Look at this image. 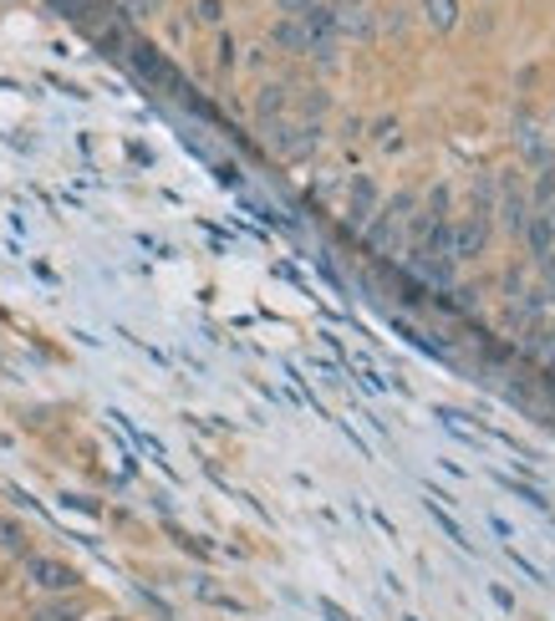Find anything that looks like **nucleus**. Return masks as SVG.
<instances>
[{
	"instance_id": "obj_3",
	"label": "nucleus",
	"mask_w": 555,
	"mask_h": 621,
	"mask_svg": "<svg viewBox=\"0 0 555 621\" xmlns=\"http://www.w3.org/2000/svg\"><path fill=\"white\" fill-rule=\"evenodd\" d=\"M500 215H505V230H509V235H525V224H530V215H525V194H520V184H515V179L505 184Z\"/></svg>"
},
{
	"instance_id": "obj_5",
	"label": "nucleus",
	"mask_w": 555,
	"mask_h": 621,
	"mask_svg": "<svg viewBox=\"0 0 555 621\" xmlns=\"http://www.w3.org/2000/svg\"><path fill=\"white\" fill-rule=\"evenodd\" d=\"M31 621H77V601H47V606H36Z\"/></svg>"
},
{
	"instance_id": "obj_7",
	"label": "nucleus",
	"mask_w": 555,
	"mask_h": 621,
	"mask_svg": "<svg viewBox=\"0 0 555 621\" xmlns=\"http://www.w3.org/2000/svg\"><path fill=\"white\" fill-rule=\"evenodd\" d=\"M21 540L26 535H21L16 525H0V545H5V551H21Z\"/></svg>"
},
{
	"instance_id": "obj_6",
	"label": "nucleus",
	"mask_w": 555,
	"mask_h": 621,
	"mask_svg": "<svg viewBox=\"0 0 555 621\" xmlns=\"http://www.w3.org/2000/svg\"><path fill=\"white\" fill-rule=\"evenodd\" d=\"M372 204H377V189L362 179V184H357V204H352V224H367V219H372Z\"/></svg>"
},
{
	"instance_id": "obj_4",
	"label": "nucleus",
	"mask_w": 555,
	"mask_h": 621,
	"mask_svg": "<svg viewBox=\"0 0 555 621\" xmlns=\"http://www.w3.org/2000/svg\"><path fill=\"white\" fill-rule=\"evenodd\" d=\"M423 11H428V21L438 31H454L459 26V0H423Z\"/></svg>"
},
{
	"instance_id": "obj_2",
	"label": "nucleus",
	"mask_w": 555,
	"mask_h": 621,
	"mask_svg": "<svg viewBox=\"0 0 555 621\" xmlns=\"http://www.w3.org/2000/svg\"><path fill=\"white\" fill-rule=\"evenodd\" d=\"M31 581L41 591H72V586H77V571L62 566V560H41V555H36V560H31Z\"/></svg>"
},
{
	"instance_id": "obj_1",
	"label": "nucleus",
	"mask_w": 555,
	"mask_h": 621,
	"mask_svg": "<svg viewBox=\"0 0 555 621\" xmlns=\"http://www.w3.org/2000/svg\"><path fill=\"white\" fill-rule=\"evenodd\" d=\"M485 245H489V219H485V209H469V215L449 230V255H454V266H459V260L485 255Z\"/></svg>"
}]
</instances>
